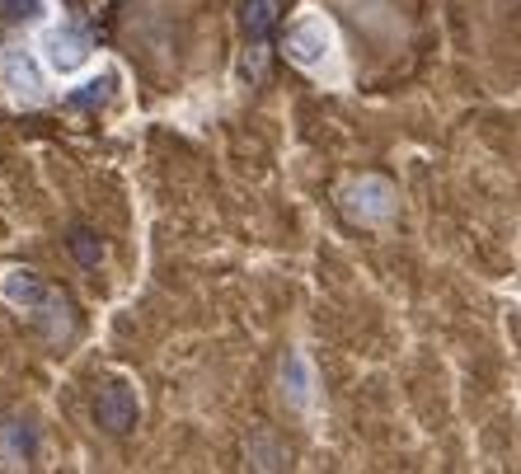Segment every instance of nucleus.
<instances>
[{"instance_id":"2","label":"nucleus","mask_w":521,"mask_h":474,"mask_svg":"<svg viewBox=\"0 0 521 474\" xmlns=\"http://www.w3.org/2000/svg\"><path fill=\"white\" fill-rule=\"evenodd\" d=\"M38 47H43V62L52 66L57 76H76L80 66L90 62V38H85L76 24H52V29H43Z\"/></svg>"},{"instance_id":"5","label":"nucleus","mask_w":521,"mask_h":474,"mask_svg":"<svg viewBox=\"0 0 521 474\" xmlns=\"http://www.w3.org/2000/svg\"><path fill=\"white\" fill-rule=\"evenodd\" d=\"M94 413H99V423H104V432H113V437H123V432H132V423L141 418L137 390H132L127 381H108L104 390H99V404H94Z\"/></svg>"},{"instance_id":"1","label":"nucleus","mask_w":521,"mask_h":474,"mask_svg":"<svg viewBox=\"0 0 521 474\" xmlns=\"http://www.w3.org/2000/svg\"><path fill=\"white\" fill-rule=\"evenodd\" d=\"M287 57L296 66H306V71H320L329 57H334V29H329V19L320 15H301L287 33Z\"/></svg>"},{"instance_id":"9","label":"nucleus","mask_w":521,"mask_h":474,"mask_svg":"<svg viewBox=\"0 0 521 474\" xmlns=\"http://www.w3.org/2000/svg\"><path fill=\"white\" fill-rule=\"evenodd\" d=\"M240 29L249 33V43L268 38V29H273V0H240Z\"/></svg>"},{"instance_id":"3","label":"nucleus","mask_w":521,"mask_h":474,"mask_svg":"<svg viewBox=\"0 0 521 474\" xmlns=\"http://www.w3.org/2000/svg\"><path fill=\"white\" fill-rule=\"evenodd\" d=\"M0 85L10 90V99L19 104H38L43 99V71L38 62L29 57V47H5V57H0Z\"/></svg>"},{"instance_id":"10","label":"nucleus","mask_w":521,"mask_h":474,"mask_svg":"<svg viewBox=\"0 0 521 474\" xmlns=\"http://www.w3.org/2000/svg\"><path fill=\"white\" fill-rule=\"evenodd\" d=\"M113 85H118V76H113V71H104V76L85 80L80 90H71V99H66V104H71V108H99V104H108Z\"/></svg>"},{"instance_id":"7","label":"nucleus","mask_w":521,"mask_h":474,"mask_svg":"<svg viewBox=\"0 0 521 474\" xmlns=\"http://www.w3.org/2000/svg\"><path fill=\"white\" fill-rule=\"evenodd\" d=\"M282 395L292 409H310V399H315V371H310L306 352H287L282 357Z\"/></svg>"},{"instance_id":"12","label":"nucleus","mask_w":521,"mask_h":474,"mask_svg":"<svg viewBox=\"0 0 521 474\" xmlns=\"http://www.w3.org/2000/svg\"><path fill=\"white\" fill-rule=\"evenodd\" d=\"M249 460H254L259 470H277V465H287V460H282V446L268 442V437H254V442H249Z\"/></svg>"},{"instance_id":"13","label":"nucleus","mask_w":521,"mask_h":474,"mask_svg":"<svg viewBox=\"0 0 521 474\" xmlns=\"http://www.w3.org/2000/svg\"><path fill=\"white\" fill-rule=\"evenodd\" d=\"M5 10H10V15H33L38 0H5Z\"/></svg>"},{"instance_id":"8","label":"nucleus","mask_w":521,"mask_h":474,"mask_svg":"<svg viewBox=\"0 0 521 474\" xmlns=\"http://www.w3.org/2000/svg\"><path fill=\"white\" fill-rule=\"evenodd\" d=\"M33 451H38L33 423L29 418H10V423H5V460H10V465H29Z\"/></svg>"},{"instance_id":"11","label":"nucleus","mask_w":521,"mask_h":474,"mask_svg":"<svg viewBox=\"0 0 521 474\" xmlns=\"http://www.w3.org/2000/svg\"><path fill=\"white\" fill-rule=\"evenodd\" d=\"M71 254L94 268V263L104 259V245H99V235H94V230H71Z\"/></svg>"},{"instance_id":"4","label":"nucleus","mask_w":521,"mask_h":474,"mask_svg":"<svg viewBox=\"0 0 521 474\" xmlns=\"http://www.w3.org/2000/svg\"><path fill=\"white\" fill-rule=\"evenodd\" d=\"M343 207L348 216L357 221H385V216L395 212V188L385 184V179H353V184L343 188Z\"/></svg>"},{"instance_id":"6","label":"nucleus","mask_w":521,"mask_h":474,"mask_svg":"<svg viewBox=\"0 0 521 474\" xmlns=\"http://www.w3.org/2000/svg\"><path fill=\"white\" fill-rule=\"evenodd\" d=\"M0 296H5L15 310L52 306V291H47V282L38 273H29V268H5V273H0Z\"/></svg>"}]
</instances>
